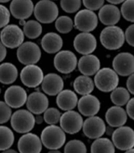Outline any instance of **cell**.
I'll use <instances>...</instances> for the list:
<instances>
[{"mask_svg": "<svg viewBox=\"0 0 134 153\" xmlns=\"http://www.w3.org/2000/svg\"><path fill=\"white\" fill-rule=\"evenodd\" d=\"M44 121V117L43 116L41 115V114L39 115H36L35 116V123L37 124V125H41V124Z\"/></svg>", "mask_w": 134, "mask_h": 153, "instance_id": "45", "label": "cell"}, {"mask_svg": "<svg viewBox=\"0 0 134 153\" xmlns=\"http://www.w3.org/2000/svg\"><path fill=\"white\" fill-rule=\"evenodd\" d=\"M20 76L23 84L29 88H35L42 84L45 77L42 69L36 65H26Z\"/></svg>", "mask_w": 134, "mask_h": 153, "instance_id": "11", "label": "cell"}, {"mask_svg": "<svg viewBox=\"0 0 134 153\" xmlns=\"http://www.w3.org/2000/svg\"><path fill=\"white\" fill-rule=\"evenodd\" d=\"M105 0H82L83 5L87 9L97 10L103 6Z\"/></svg>", "mask_w": 134, "mask_h": 153, "instance_id": "39", "label": "cell"}, {"mask_svg": "<svg viewBox=\"0 0 134 153\" xmlns=\"http://www.w3.org/2000/svg\"><path fill=\"white\" fill-rule=\"evenodd\" d=\"M10 0H0V1H1V3H7L9 2Z\"/></svg>", "mask_w": 134, "mask_h": 153, "instance_id": "51", "label": "cell"}, {"mask_svg": "<svg viewBox=\"0 0 134 153\" xmlns=\"http://www.w3.org/2000/svg\"><path fill=\"white\" fill-rule=\"evenodd\" d=\"M54 65L56 70L61 73L70 74L78 65L77 58L71 51H60L54 57Z\"/></svg>", "mask_w": 134, "mask_h": 153, "instance_id": "9", "label": "cell"}, {"mask_svg": "<svg viewBox=\"0 0 134 153\" xmlns=\"http://www.w3.org/2000/svg\"><path fill=\"white\" fill-rule=\"evenodd\" d=\"M0 150L1 151L8 150L14 143V136L12 130L9 127L1 125L0 127Z\"/></svg>", "mask_w": 134, "mask_h": 153, "instance_id": "31", "label": "cell"}, {"mask_svg": "<svg viewBox=\"0 0 134 153\" xmlns=\"http://www.w3.org/2000/svg\"><path fill=\"white\" fill-rule=\"evenodd\" d=\"M73 46L78 53L84 56L89 55L96 49L97 41L92 33L82 32L75 37Z\"/></svg>", "mask_w": 134, "mask_h": 153, "instance_id": "15", "label": "cell"}, {"mask_svg": "<svg viewBox=\"0 0 134 153\" xmlns=\"http://www.w3.org/2000/svg\"><path fill=\"white\" fill-rule=\"evenodd\" d=\"M49 98L44 93L39 91L31 93L26 102L28 110L35 115L44 114L49 108Z\"/></svg>", "mask_w": 134, "mask_h": 153, "instance_id": "20", "label": "cell"}, {"mask_svg": "<svg viewBox=\"0 0 134 153\" xmlns=\"http://www.w3.org/2000/svg\"><path fill=\"white\" fill-rule=\"evenodd\" d=\"M9 8L12 15L20 20L30 18L34 12L35 7L31 0H13Z\"/></svg>", "mask_w": 134, "mask_h": 153, "instance_id": "19", "label": "cell"}, {"mask_svg": "<svg viewBox=\"0 0 134 153\" xmlns=\"http://www.w3.org/2000/svg\"><path fill=\"white\" fill-rule=\"evenodd\" d=\"M121 10L113 4L103 5L98 13V18L101 22L107 26L117 24L121 20Z\"/></svg>", "mask_w": 134, "mask_h": 153, "instance_id": "23", "label": "cell"}, {"mask_svg": "<svg viewBox=\"0 0 134 153\" xmlns=\"http://www.w3.org/2000/svg\"><path fill=\"white\" fill-rule=\"evenodd\" d=\"M43 145L49 150H58L66 143V132L60 126L49 125L43 130L41 134Z\"/></svg>", "mask_w": 134, "mask_h": 153, "instance_id": "1", "label": "cell"}, {"mask_svg": "<svg viewBox=\"0 0 134 153\" xmlns=\"http://www.w3.org/2000/svg\"><path fill=\"white\" fill-rule=\"evenodd\" d=\"M113 67L118 75L130 76L134 73V56L128 52L118 53L114 57Z\"/></svg>", "mask_w": 134, "mask_h": 153, "instance_id": "14", "label": "cell"}, {"mask_svg": "<svg viewBox=\"0 0 134 153\" xmlns=\"http://www.w3.org/2000/svg\"><path fill=\"white\" fill-rule=\"evenodd\" d=\"M126 111L130 117L134 120V97L131 98L126 104Z\"/></svg>", "mask_w": 134, "mask_h": 153, "instance_id": "42", "label": "cell"}, {"mask_svg": "<svg viewBox=\"0 0 134 153\" xmlns=\"http://www.w3.org/2000/svg\"><path fill=\"white\" fill-rule=\"evenodd\" d=\"M18 75V69L13 64L3 63L0 66V81L3 84H11L16 81Z\"/></svg>", "mask_w": 134, "mask_h": 153, "instance_id": "27", "label": "cell"}, {"mask_svg": "<svg viewBox=\"0 0 134 153\" xmlns=\"http://www.w3.org/2000/svg\"><path fill=\"white\" fill-rule=\"evenodd\" d=\"M24 35V31L17 25H8L1 30V43L9 48H19L23 44Z\"/></svg>", "mask_w": 134, "mask_h": 153, "instance_id": "6", "label": "cell"}, {"mask_svg": "<svg viewBox=\"0 0 134 153\" xmlns=\"http://www.w3.org/2000/svg\"><path fill=\"white\" fill-rule=\"evenodd\" d=\"M23 31L28 38L35 39L41 35L43 27L39 21L31 20L26 22V25L24 26Z\"/></svg>", "mask_w": 134, "mask_h": 153, "instance_id": "32", "label": "cell"}, {"mask_svg": "<svg viewBox=\"0 0 134 153\" xmlns=\"http://www.w3.org/2000/svg\"><path fill=\"white\" fill-rule=\"evenodd\" d=\"M126 40L128 45L134 47V24L130 25L125 32Z\"/></svg>", "mask_w": 134, "mask_h": 153, "instance_id": "41", "label": "cell"}, {"mask_svg": "<svg viewBox=\"0 0 134 153\" xmlns=\"http://www.w3.org/2000/svg\"><path fill=\"white\" fill-rule=\"evenodd\" d=\"M0 9H1V25H0V27L1 28H3L8 25L10 21V13L9 10L3 5H1Z\"/></svg>", "mask_w": 134, "mask_h": 153, "instance_id": "40", "label": "cell"}, {"mask_svg": "<svg viewBox=\"0 0 134 153\" xmlns=\"http://www.w3.org/2000/svg\"><path fill=\"white\" fill-rule=\"evenodd\" d=\"M60 6L65 12L74 13L81 8V0H61Z\"/></svg>", "mask_w": 134, "mask_h": 153, "instance_id": "37", "label": "cell"}, {"mask_svg": "<svg viewBox=\"0 0 134 153\" xmlns=\"http://www.w3.org/2000/svg\"><path fill=\"white\" fill-rule=\"evenodd\" d=\"M125 33L122 29L116 25L104 28L100 34L101 45L107 50H116L121 48L125 41Z\"/></svg>", "mask_w": 134, "mask_h": 153, "instance_id": "2", "label": "cell"}, {"mask_svg": "<svg viewBox=\"0 0 134 153\" xmlns=\"http://www.w3.org/2000/svg\"><path fill=\"white\" fill-rule=\"evenodd\" d=\"M41 86L43 92L45 94L49 96H55L63 91L64 82L58 74L49 73L45 76Z\"/></svg>", "mask_w": 134, "mask_h": 153, "instance_id": "21", "label": "cell"}, {"mask_svg": "<svg viewBox=\"0 0 134 153\" xmlns=\"http://www.w3.org/2000/svg\"><path fill=\"white\" fill-rule=\"evenodd\" d=\"M107 126L103 120L100 117H89L84 121L82 126L83 133L90 139L96 140L106 132Z\"/></svg>", "mask_w": 134, "mask_h": 153, "instance_id": "13", "label": "cell"}, {"mask_svg": "<svg viewBox=\"0 0 134 153\" xmlns=\"http://www.w3.org/2000/svg\"><path fill=\"white\" fill-rule=\"evenodd\" d=\"M6 56H7L6 46H5L2 43H1L0 44V61L2 62L5 59Z\"/></svg>", "mask_w": 134, "mask_h": 153, "instance_id": "44", "label": "cell"}, {"mask_svg": "<svg viewBox=\"0 0 134 153\" xmlns=\"http://www.w3.org/2000/svg\"><path fill=\"white\" fill-rule=\"evenodd\" d=\"M4 101L12 108H20L26 104L28 94L23 87L19 85L9 87L4 93Z\"/></svg>", "mask_w": 134, "mask_h": 153, "instance_id": "16", "label": "cell"}, {"mask_svg": "<svg viewBox=\"0 0 134 153\" xmlns=\"http://www.w3.org/2000/svg\"><path fill=\"white\" fill-rule=\"evenodd\" d=\"M47 153H61V152L58 150H50Z\"/></svg>", "mask_w": 134, "mask_h": 153, "instance_id": "49", "label": "cell"}, {"mask_svg": "<svg viewBox=\"0 0 134 153\" xmlns=\"http://www.w3.org/2000/svg\"><path fill=\"white\" fill-rule=\"evenodd\" d=\"M77 67L82 75L88 76L96 75L100 70V60L97 56L92 54L83 56L79 59Z\"/></svg>", "mask_w": 134, "mask_h": 153, "instance_id": "22", "label": "cell"}, {"mask_svg": "<svg viewBox=\"0 0 134 153\" xmlns=\"http://www.w3.org/2000/svg\"><path fill=\"white\" fill-rule=\"evenodd\" d=\"M10 124L14 131L20 134L29 133L34 128L35 117L28 110H19L14 113Z\"/></svg>", "mask_w": 134, "mask_h": 153, "instance_id": "4", "label": "cell"}, {"mask_svg": "<svg viewBox=\"0 0 134 153\" xmlns=\"http://www.w3.org/2000/svg\"><path fill=\"white\" fill-rule=\"evenodd\" d=\"M1 153H19L17 151H16L14 149H8V150H5L1 152Z\"/></svg>", "mask_w": 134, "mask_h": 153, "instance_id": "47", "label": "cell"}, {"mask_svg": "<svg viewBox=\"0 0 134 153\" xmlns=\"http://www.w3.org/2000/svg\"><path fill=\"white\" fill-rule=\"evenodd\" d=\"M124 153H134V148L130 149V150L126 151Z\"/></svg>", "mask_w": 134, "mask_h": 153, "instance_id": "50", "label": "cell"}, {"mask_svg": "<svg viewBox=\"0 0 134 153\" xmlns=\"http://www.w3.org/2000/svg\"><path fill=\"white\" fill-rule=\"evenodd\" d=\"M91 153H115V146L107 137L97 138L91 145Z\"/></svg>", "mask_w": 134, "mask_h": 153, "instance_id": "29", "label": "cell"}, {"mask_svg": "<svg viewBox=\"0 0 134 153\" xmlns=\"http://www.w3.org/2000/svg\"><path fill=\"white\" fill-rule=\"evenodd\" d=\"M107 1L109 3H110L111 4L118 5V4H121L122 3H124L126 0H107Z\"/></svg>", "mask_w": 134, "mask_h": 153, "instance_id": "46", "label": "cell"}, {"mask_svg": "<svg viewBox=\"0 0 134 153\" xmlns=\"http://www.w3.org/2000/svg\"><path fill=\"white\" fill-rule=\"evenodd\" d=\"M56 104L58 107L63 111L73 110L78 105V98L76 93L70 89H65L56 97Z\"/></svg>", "mask_w": 134, "mask_h": 153, "instance_id": "25", "label": "cell"}, {"mask_svg": "<svg viewBox=\"0 0 134 153\" xmlns=\"http://www.w3.org/2000/svg\"><path fill=\"white\" fill-rule=\"evenodd\" d=\"M11 107L7 104L5 102H0V123L1 125L8 122L12 117V110Z\"/></svg>", "mask_w": 134, "mask_h": 153, "instance_id": "38", "label": "cell"}, {"mask_svg": "<svg viewBox=\"0 0 134 153\" xmlns=\"http://www.w3.org/2000/svg\"><path fill=\"white\" fill-rule=\"evenodd\" d=\"M75 27L82 32L90 33L97 26L98 19L93 10L83 9L77 13L74 19Z\"/></svg>", "mask_w": 134, "mask_h": 153, "instance_id": "10", "label": "cell"}, {"mask_svg": "<svg viewBox=\"0 0 134 153\" xmlns=\"http://www.w3.org/2000/svg\"><path fill=\"white\" fill-rule=\"evenodd\" d=\"M77 107L81 114L89 117L98 114L101 108V102L96 96L90 94L82 96L79 100Z\"/></svg>", "mask_w": 134, "mask_h": 153, "instance_id": "18", "label": "cell"}, {"mask_svg": "<svg viewBox=\"0 0 134 153\" xmlns=\"http://www.w3.org/2000/svg\"><path fill=\"white\" fill-rule=\"evenodd\" d=\"M19 24H20V25L24 26V25H26V22L25 21V20H20V22H19Z\"/></svg>", "mask_w": 134, "mask_h": 153, "instance_id": "48", "label": "cell"}, {"mask_svg": "<svg viewBox=\"0 0 134 153\" xmlns=\"http://www.w3.org/2000/svg\"><path fill=\"white\" fill-rule=\"evenodd\" d=\"M87 149L84 142L79 140L68 141L64 147V153H86Z\"/></svg>", "mask_w": 134, "mask_h": 153, "instance_id": "34", "label": "cell"}, {"mask_svg": "<svg viewBox=\"0 0 134 153\" xmlns=\"http://www.w3.org/2000/svg\"><path fill=\"white\" fill-rule=\"evenodd\" d=\"M34 15L42 24H50L56 20L59 14L58 7L51 0H41L35 5Z\"/></svg>", "mask_w": 134, "mask_h": 153, "instance_id": "5", "label": "cell"}, {"mask_svg": "<svg viewBox=\"0 0 134 153\" xmlns=\"http://www.w3.org/2000/svg\"><path fill=\"white\" fill-rule=\"evenodd\" d=\"M112 141L116 148L126 151L134 147V130L131 127L122 126L115 130Z\"/></svg>", "mask_w": 134, "mask_h": 153, "instance_id": "8", "label": "cell"}, {"mask_svg": "<svg viewBox=\"0 0 134 153\" xmlns=\"http://www.w3.org/2000/svg\"><path fill=\"white\" fill-rule=\"evenodd\" d=\"M128 114L126 110L121 106L114 105L109 108L106 111V120L111 127H121L124 126L128 120Z\"/></svg>", "mask_w": 134, "mask_h": 153, "instance_id": "24", "label": "cell"}, {"mask_svg": "<svg viewBox=\"0 0 134 153\" xmlns=\"http://www.w3.org/2000/svg\"><path fill=\"white\" fill-rule=\"evenodd\" d=\"M41 46L45 52L55 53L60 52L63 46V40L56 33L50 32L45 34L41 40Z\"/></svg>", "mask_w": 134, "mask_h": 153, "instance_id": "26", "label": "cell"}, {"mask_svg": "<svg viewBox=\"0 0 134 153\" xmlns=\"http://www.w3.org/2000/svg\"><path fill=\"white\" fill-rule=\"evenodd\" d=\"M94 85L95 83L92 78L85 75L78 76L73 82V87L75 92L82 96L91 94L94 91Z\"/></svg>", "mask_w": 134, "mask_h": 153, "instance_id": "28", "label": "cell"}, {"mask_svg": "<svg viewBox=\"0 0 134 153\" xmlns=\"http://www.w3.org/2000/svg\"><path fill=\"white\" fill-rule=\"evenodd\" d=\"M55 27L58 31L61 33H68L73 27V20L67 16H61L56 19Z\"/></svg>", "mask_w": 134, "mask_h": 153, "instance_id": "33", "label": "cell"}, {"mask_svg": "<svg viewBox=\"0 0 134 153\" xmlns=\"http://www.w3.org/2000/svg\"><path fill=\"white\" fill-rule=\"evenodd\" d=\"M111 100L115 105L123 106L127 104L130 100V93L124 87H117L111 94Z\"/></svg>", "mask_w": 134, "mask_h": 153, "instance_id": "30", "label": "cell"}, {"mask_svg": "<svg viewBox=\"0 0 134 153\" xmlns=\"http://www.w3.org/2000/svg\"><path fill=\"white\" fill-rule=\"evenodd\" d=\"M43 145L41 137L30 132L22 135L18 141L20 153H40Z\"/></svg>", "mask_w": 134, "mask_h": 153, "instance_id": "17", "label": "cell"}, {"mask_svg": "<svg viewBox=\"0 0 134 153\" xmlns=\"http://www.w3.org/2000/svg\"><path fill=\"white\" fill-rule=\"evenodd\" d=\"M60 124L65 132L75 134L82 129L84 121L80 114L73 110H70L61 115Z\"/></svg>", "mask_w": 134, "mask_h": 153, "instance_id": "12", "label": "cell"}, {"mask_svg": "<svg viewBox=\"0 0 134 153\" xmlns=\"http://www.w3.org/2000/svg\"><path fill=\"white\" fill-rule=\"evenodd\" d=\"M61 114L60 111L56 108H48L45 111L44 121L49 125H56L60 121Z\"/></svg>", "mask_w": 134, "mask_h": 153, "instance_id": "35", "label": "cell"}, {"mask_svg": "<svg viewBox=\"0 0 134 153\" xmlns=\"http://www.w3.org/2000/svg\"><path fill=\"white\" fill-rule=\"evenodd\" d=\"M17 58L25 65H35L41 59V49L33 42H24L17 50Z\"/></svg>", "mask_w": 134, "mask_h": 153, "instance_id": "7", "label": "cell"}, {"mask_svg": "<svg viewBox=\"0 0 134 153\" xmlns=\"http://www.w3.org/2000/svg\"><path fill=\"white\" fill-rule=\"evenodd\" d=\"M126 86L130 93L134 95V73L128 77L126 82Z\"/></svg>", "mask_w": 134, "mask_h": 153, "instance_id": "43", "label": "cell"}, {"mask_svg": "<svg viewBox=\"0 0 134 153\" xmlns=\"http://www.w3.org/2000/svg\"><path fill=\"white\" fill-rule=\"evenodd\" d=\"M118 82V74L114 69L107 67L100 69L94 77L96 87L104 93L113 91L117 87Z\"/></svg>", "mask_w": 134, "mask_h": 153, "instance_id": "3", "label": "cell"}, {"mask_svg": "<svg viewBox=\"0 0 134 153\" xmlns=\"http://www.w3.org/2000/svg\"><path fill=\"white\" fill-rule=\"evenodd\" d=\"M121 14L126 20L134 22V0H126L123 3Z\"/></svg>", "mask_w": 134, "mask_h": 153, "instance_id": "36", "label": "cell"}]
</instances>
